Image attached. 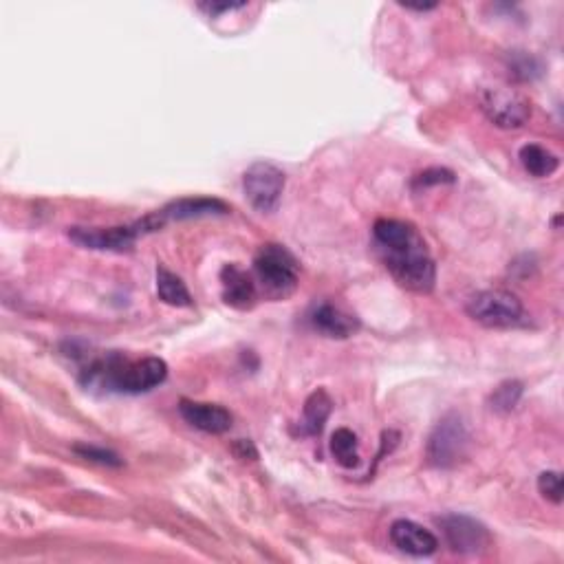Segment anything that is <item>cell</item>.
I'll return each mask as SVG.
<instances>
[{"label":"cell","mask_w":564,"mask_h":564,"mask_svg":"<svg viewBox=\"0 0 564 564\" xmlns=\"http://www.w3.org/2000/svg\"><path fill=\"white\" fill-rule=\"evenodd\" d=\"M377 256L399 287L415 294H430L437 282V267L419 230L408 221L379 219L373 225Z\"/></svg>","instance_id":"6da1fadb"},{"label":"cell","mask_w":564,"mask_h":564,"mask_svg":"<svg viewBox=\"0 0 564 564\" xmlns=\"http://www.w3.org/2000/svg\"><path fill=\"white\" fill-rule=\"evenodd\" d=\"M168 377V364L161 357H144L130 362L122 353H108L97 357L80 375L86 390L102 388L104 393L139 395L164 384Z\"/></svg>","instance_id":"7a4b0ae2"},{"label":"cell","mask_w":564,"mask_h":564,"mask_svg":"<svg viewBox=\"0 0 564 564\" xmlns=\"http://www.w3.org/2000/svg\"><path fill=\"white\" fill-rule=\"evenodd\" d=\"M254 276L260 294L269 300H285L298 289L300 265L287 247L267 243L256 252Z\"/></svg>","instance_id":"3957f363"},{"label":"cell","mask_w":564,"mask_h":564,"mask_svg":"<svg viewBox=\"0 0 564 564\" xmlns=\"http://www.w3.org/2000/svg\"><path fill=\"white\" fill-rule=\"evenodd\" d=\"M468 316L487 329H516L527 322L523 302L505 289H485L465 305Z\"/></svg>","instance_id":"277c9868"},{"label":"cell","mask_w":564,"mask_h":564,"mask_svg":"<svg viewBox=\"0 0 564 564\" xmlns=\"http://www.w3.org/2000/svg\"><path fill=\"white\" fill-rule=\"evenodd\" d=\"M468 450H470L468 426H465L463 417L457 415V412H448L428 437V446H426L428 463L441 470L457 468V465L468 457Z\"/></svg>","instance_id":"5b68a950"},{"label":"cell","mask_w":564,"mask_h":564,"mask_svg":"<svg viewBox=\"0 0 564 564\" xmlns=\"http://www.w3.org/2000/svg\"><path fill=\"white\" fill-rule=\"evenodd\" d=\"M243 190L254 210L271 214L278 208L282 192H285V172L269 161H256L245 170Z\"/></svg>","instance_id":"8992f818"},{"label":"cell","mask_w":564,"mask_h":564,"mask_svg":"<svg viewBox=\"0 0 564 564\" xmlns=\"http://www.w3.org/2000/svg\"><path fill=\"white\" fill-rule=\"evenodd\" d=\"M481 108L490 122L503 130H516L527 124L531 115V104L525 95L514 89L496 86V89L481 91Z\"/></svg>","instance_id":"52a82bcc"},{"label":"cell","mask_w":564,"mask_h":564,"mask_svg":"<svg viewBox=\"0 0 564 564\" xmlns=\"http://www.w3.org/2000/svg\"><path fill=\"white\" fill-rule=\"evenodd\" d=\"M439 525L443 527V536H446L450 549L461 556H481L492 542L487 527L472 516L448 514L439 520Z\"/></svg>","instance_id":"ba28073f"},{"label":"cell","mask_w":564,"mask_h":564,"mask_svg":"<svg viewBox=\"0 0 564 564\" xmlns=\"http://www.w3.org/2000/svg\"><path fill=\"white\" fill-rule=\"evenodd\" d=\"M139 236L144 234L137 223L122 227H71L69 230V238L75 245L97 249V252H126Z\"/></svg>","instance_id":"9c48e42d"},{"label":"cell","mask_w":564,"mask_h":564,"mask_svg":"<svg viewBox=\"0 0 564 564\" xmlns=\"http://www.w3.org/2000/svg\"><path fill=\"white\" fill-rule=\"evenodd\" d=\"M390 540L399 551L408 553L412 558H428L439 549V540L432 531L406 518L395 520L390 525Z\"/></svg>","instance_id":"30bf717a"},{"label":"cell","mask_w":564,"mask_h":564,"mask_svg":"<svg viewBox=\"0 0 564 564\" xmlns=\"http://www.w3.org/2000/svg\"><path fill=\"white\" fill-rule=\"evenodd\" d=\"M179 412L190 426L208 435H225L232 428V415L219 404H201V401L181 399Z\"/></svg>","instance_id":"8fae6325"},{"label":"cell","mask_w":564,"mask_h":564,"mask_svg":"<svg viewBox=\"0 0 564 564\" xmlns=\"http://www.w3.org/2000/svg\"><path fill=\"white\" fill-rule=\"evenodd\" d=\"M221 287L225 305H230L232 309L247 311L256 305V280L238 265H225L221 269Z\"/></svg>","instance_id":"7c38bea8"},{"label":"cell","mask_w":564,"mask_h":564,"mask_svg":"<svg viewBox=\"0 0 564 564\" xmlns=\"http://www.w3.org/2000/svg\"><path fill=\"white\" fill-rule=\"evenodd\" d=\"M230 208L219 199L197 197V199H179L168 203L166 208L155 212L159 225L164 227L168 221H186V219H199V216H212V214H227Z\"/></svg>","instance_id":"4fadbf2b"},{"label":"cell","mask_w":564,"mask_h":564,"mask_svg":"<svg viewBox=\"0 0 564 564\" xmlns=\"http://www.w3.org/2000/svg\"><path fill=\"white\" fill-rule=\"evenodd\" d=\"M309 320L313 324V329L320 331L322 335H327V338H338V340L351 338V335L360 329L357 318L349 316V313H344L338 307L329 305V302H324V305H318L313 309Z\"/></svg>","instance_id":"5bb4252c"},{"label":"cell","mask_w":564,"mask_h":564,"mask_svg":"<svg viewBox=\"0 0 564 564\" xmlns=\"http://www.w3.org/2000/svg\"><path fill=\"white\" fill-rule=\"evenodd\" d=\"M333 399L324 388L313 390L309 399L305 401V412H302V432L316 437L324 430V423L331 417Z\"/></svg>","instance_id":"9a60e30c"},{"label":"cell","mask_w":564,"mask_h":564,"mask_svg":"<svg viewBox=\"0 0 564 564\" xmlns=\"http://www.w3.org/2000/svg\"><path fill=\"white\" fill-rule=\"evenodd\" d=\"M518 159H520V164H523V168L529 172V175L536 177V179L551 177L553 172L560 168L558 155H553L551 150H547L545 146H540V144H525L523 148H520Z\"/></svg>","instance_id":"2e32d148"},{"label":"cell","mask_w":564,"mask_h":564,"mask_svg":"<svg viewBox=\"0 0 564 564\" xmlns=\"http://www.w3.org/2000/svg\"><path fill=\"white\" fill-rule=\"evenodd\" d=\"M157 294L170 307H192V296L186 282L166 267H157Z\"/></svg>","instance_id":"e0dca14e"},{"label":"cell","mask_w":564,"mask_h":564,"mask_svg":"<svg viewBox=\"0 0 564 564\" xmlns=\"http://www.w3.org/2000/svg\"><path fill=\"white\" fill-rule=\"evenodd\" d=\"M331 452L342 468H357L360 452H357V437L349 428H338L331 437Z\"/></svg>","instance_id":"ac0fdd59"},{"label":"cell","mask_w":564,"mask_h":564,"mask_svg":"<svg viewBox=\"0 0 564 564\" xmlns=\"http://www.w3.org/2000/svg\"><path fill=\"white\" fill-rule=\"evenodd\" d=\"M523 382H518V379H505V382L498 384L494 388V393L490 395V406L492 410L501 412V415H507V412H512L520 397H523Z\"/></svg>","instance_id":"d6986e66"},{"label":"cell","mask_w":564,"mask_h":564,"mask_svg":"<svg viewBox=\"0 0 564 564\" xmlns=\"http://www.w3.org/2000/svg\"><path fill=\"white\" fill-rule=\"evenodd\" d=\"M454 172L446 170V168H428L419 172V175L412 179V190H426L430 186H441V183H454Z\"/></svg>","instance_id":"ffe728a7"},{"label":"cell","mask_w":564,"mask_h":564,"mask_svg":"<svg viewBox=\"0 0 564 564\" xmlns=\"http://www.w3.org/2000/svg\"><path fill=\"white\" fill-rule=\"evenodd\" d=\"M538 492L551 501L553 505L562 503V476L560 472L547 470L538 476Z\"/></svg>","instance_id":"44dd1931"},{"label":"cell","mask_w":564,"mask_h":564,"mask_svg":"<svg viewBox=\"0 0 564 564\" xmlns=\"http://www.w3.org/2000/svg\"><path fill=\"white\" fill-rule=\"evenodd\" d=\"M75 452L80 454L82 459H86V461H93V463H100V465H108V468H122V459L117 457L115 452H111V450H106V448H97V446H75L73 448Z\"/></svg>","instance_id":"7402d4cb"},{"label":"cell","mask_w":564,"mask_h":564,"mask_svg":"<svg viewBox=\"0 0 564 564\" xmlns=\"http://www.w3.org/2000/svg\"><path fill=\"white\" fill-rule=\"evenodd\" d=\"M509 73H512L516 80L527 82V80L536 78V75L540 73V67L531 56H525V53H516V56H512V60H509Z\"/></svg>","instance_id":"603a6c76"},{"label":"cell","mask_w":564,"mask_h":564,"mask_svg":"<svg viewBox=\"0 0 564 564\" xmlns=\"http://www.w3.org/2000/svg\"><path fill=\"white\" fill-rule=\"evenodd\" d=\"M245 3H201L199 9L208 12L210 16H219L225 12H236V9H243Z\"/></svg>","instance_id":"cb8c5ba5"},{"label":"cell","mask_w":564,"mask_h":564,"mask_svg":"<svg viewBox=\"0 0 564 564\" xmlns=\"http://www.w3.org/2000/svg\"><path fill=\"white\" fill-rule=\"evenodd\" d=\"M234 452H236V457H238V459H249V461H254V459L258 457V452H256V448H254V443H252V441H245V439H241V441H236V443H234Z\"/></svg>","instance_id":"d4e9b609"},{"label":"cell","mask_w":564,"mask_h":564,"mask_svg":"<svg viewBox=\"0 0 564 564\" xmlns=\"http://www.w3.org/2000/svg\"><path fill=\"white\" fill-rule=\"evenodd\" d=\"M406 9H410V12H430V9H435L437 5L432 3V5H404Z\"/></svg>","instance_id":"484cf974"}]
</instances>
